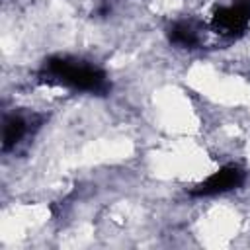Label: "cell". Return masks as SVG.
I'll return each mask as SVG.
<instances>
[{
  "label": "cell",
  "mask_w": 250,
  "mask_h": 250,
  "mask_svg": "<svg viewBox=\"0 0 250 250\" xmlns=\"http://www.w3.org/2000/svg\"><path fill=\"white\" fill-rule=\"evenodd\" d=\"M39 76L41 80H47L51 84H62V86L82 90V92L102 94L107 90V80H105L104 70L92 64L62 59V57H53L45 61Z\"/></svg>",
  "instance_id": "obj_1"
},
{
  "label": "cell",
  "mask_w": 250,
  "mask_h": 250,
  "mask_svg": "<svg viewBox=\"0 0 250 250\" xmlns=\"http://www.w3.org/2000/svg\"><path fill=\"white\" fill-rule=\"evenodd\" d=\"M250 23V0L217 8L211 16V27L221 35H238Z\"/></svg>",
  "instance_id": "obj_2"
},
{
  "label": "cell",
  "mask_w": 250,
  "mask_h": 250,
  "mask_svg": "<svg viewBox=\"0 0 250 250\" xmlns=\"http://www.w3.org/2000/svg\"><path fill=\"white\" fill-rule=\"evenodd\" d=\"M244 182V172L238 166H225L219 172L211 174L207 180H203L201 184H197L191 189V195H217V193H225L229 189L238 188Z\"/></svg>",
  "instance_id": "obj_3"
},
{
  "label": "cell",
  "mask_w": 250,
  "mask_h": 250,
  "mask_svg": "<svg viewBox=\"0 0 250 250\" xmlns=\"http://www.w3.org/2000/svg\"><path fill=\"white\" fill-rule=\"evenodd\" d=\"M23 133H25V123L21 117H18V115L6 117L4 129H2V148L10 150L12 146H16L18 141L23 137Z\"/></svg>",
  "instance_id": "obj_4"
},
{
  "label": "cell",
  "mask_w": 250,
  "mask_h": 250,
  "mask_svg": "<svg viewBox=\"0 0 250 250\" xmlns=\"http://www.w3.org/2000/svg\"><path fill=\"white\" fill-rule=\"evenodd\" d=\"M168 37L178 47H195L199 43L197 31L189 23H174L168 31Z\"/></svg>",
  "instance_id": "obj_5"
}]
</instances>
